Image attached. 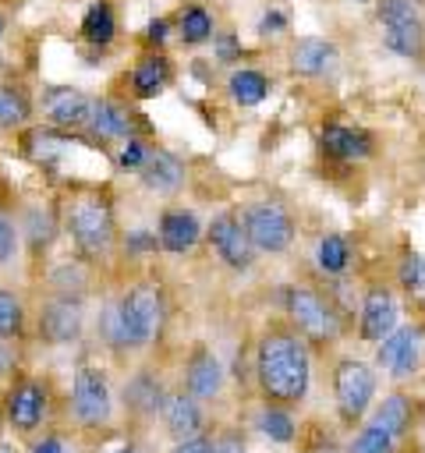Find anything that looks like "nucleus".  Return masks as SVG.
<instances>
[{"instance_id": "7ed1b4c3", "label": "nucleus", "mask_w": 425, "mask_h": 453, "mask_svg": "<svg viewBox=\"0 0 425 453\" xmlns=\"http://www.w3.org/2000/svg\"><path fill=\"white\" fill-rule=\"evenodd\" d=\"M53 407H57V393L53 382L46 375H35L28 368H21L0 393V414L4 425L18 435V439H35L39 432L50 428L53 421Z\"/></svg>"}, {"instance_id": "a878e982", "label": "nucleus", "mask_w": 425, "mask_h": 453, "mask_svg": "<svg viewBox=\"0 0 425 453\" xmlns=\"http://www.w3.org/2000/svg\"><path fill=\"white\" fill-rule=\"evenodd\" d=\"M35 113V99L25 85L18 81H0V131H18L28 127Z\"/></svg>"}, {"instance_id": "1a4fd4ad", "label": "nucleus", "mask_w": 425, "mask_h": 453, "mask_svg": "<svg viewBox=\"0 0 425 453\" xmlns=\"http://www.w3.org/2000/svg\"><path fill=\"white\" fill-rule=\"evenodd\" d=\"M166 393H170V389H166L159 368H152V365L135 368V372L124 379V386H120V418H124V425H131L135 432L156 425Z\"/></svg>"}, {"instance_id": "b1692460", "label": "nucleus", "mask_w": 425, "mask_h": 453, "mask_svg": "<svg viewBox=\"0 0 425 453\" xmlns=\"http://www.w3.org/2000/svg\"><path fill=\"white\" fill-rule=\"evenodd\" d=\"M336 64H340V50L322 35H301L290 46V71L298 78H329Z\"/></svg>"}, {"instance_id": "412c9836", "label": "nucleus", "mask_w": 425, "mask_h": 453, "mask_svg": "<svg viewBox=\"0 0 425 453\" xmlns=\"http://www.w3.org/2000/svg\"><path fill=\"white\" fill-rule=\"evenodd\" d=\"M319 149H322V156H329L336 163H358V159H368L375 152V138L365 127L329 120L319 131Z\"/></svg>"}, {"instance_id": "c03bdc74", "label": "nucleus", "mask_w": 425, "mask_h": 453, "mask_svg": "<svg viewBox=\"0 0 425 453\" xmlns=\"http://www.w3.org/2000/svg\"><path fill=\"white\" fill-rule=\"evenodd\" d=\"M18 347H21V343H14V340H0V382H4V386L21 372V354H18Z\"/></svg>"}, {"instance_id": "2eb2a0df", "label": "nucleus", "mask_w": 425, "mask_h": 453, "mask_svg": "<svg viewBox=\"0 0 425 453\" xmlns=\"http://www.w3.org/2000/svg\"><path fill=\"white\" fill-rule=\"evenodd\" d=\"M92 106L96 99L74 85H46L39 110H42V124L60 127V131H85L92 120Z\"/></svg>"}, {"instance_id": "37998d69", "label": "nucleus", "mask_w": 425, "mask_h": 453, "mask_svg": "<svg viewBox=\"0 0 425 453\" xmlns=\"http://www.w3.org/2000/svg\"><path fill=\"white\" fill-rule=\"evenodd\" d=\"M28 453H67V432L50 425L46 432H39V435L32 439Z\"/></svg>"}, {"instance_id": "5701e85b", "label": "nucleus", "mask_w": 425, "mask_h": 453, "mask_svg": "<svg viewBox=\"0 0 425 453\" xmlns=\"http://www.w3.org/2000/svg\"><path fill=\"white\" fill-rule=\"evenodd\" d=\"M202 223L191 209L184 205H166L159 212V223H156V237H159V248L170 251V255H188L198 241H202Z\"/></svg>"}, {"instance_id": "603ef678", "label": "nucleus", "mask_w": 425, "mask_h": 453, "mask_svg": "<svg viewBox=\"0 0 425 453\" xmlns=\"http://www.w3.org/2000/svg\"><path fill=\"white\" fill-rule=\"evenodd\" d=\"M0 453H21L14 442H0Z\"/></svg>"}, {"instance_id": "e433bc0d", "label": "nucleus", "mask_w": 425, "mask_h": 453, "mask_svg": "<svg viewBox=\"0 0 425 453\" xmlns=\"http://www.w3.org/2000/svg\"><path fill=\"white\" fill-rule=\"evenodd\" d=\"M397 439L386 432V428H379L375 421H361L358 428H354V435L347 439V446H344V453H397Z\"/></svg>"}, {"instance_id": "c756f323", "label": "nucleus", "mask_w": 425, "mask_h": 453, "mask_svg": "<svg viewBox=\"0 0 425 453\" xmlns=\"http://www.w3.org/2000/svg\"><path fill=\"white\" fill-rule=\"evenodd\" d=\"M177 35H181L184 46L212 42V35H216V21H212V14H209L202 4H188V7L177 14Z\"/></svg>"}, {"instance_id": "09e8293b", "label": "nucleus", "mask_w": 425, "mask_h": 453, "mask_svg": "<svg viewBox=\"0 0 425 453\" xmlns=\"http://www.w3.org/2000/svg\"><path fill=\"white\" fill-rule=\"evenodd\" d=\"M166 35H170V21H166V18H152V21L145 25V42H149V46H163Z\"/></svg>"}, {"instance_id": "20e7f679", "label": "nucleus", "mask_w": 425, "mask_h": 453, "mask_svg": "<svg viewBox=\"0 0 425 453\" xmlns=\"http://www.w3.org/2000/svg\"><path fill=\"white\" fill-rule=\"evenodd\" d=\"M117 304V322H120V340H124V354H142L149 350L166 326V294L156 280H138L131 283L120 297H113Z\"/></svg>"}, {"instance_id": "f704fd0d", "label": "nucleus", "mask_w": 425, "mask_h": 453, "mask_svg": "<svg viewBox=\"0 0 425 453\" xmlns=\"http://www.w3.org/2000/svg\"><path fill=\"white\" fill-rule=\"evenodd\" d=\"M397 283L404 287V294L425 311V255L407 248L400 255V265H397Z\"/></svg>"}, {"instance_id": "39448f33", "label": "nucleus", "mask_w": 425, "mask_h": 453, "mask_svg": "<svg viewBox=\"0 0 425 453\" xmlns=\"http://www.w3.org/2000/svg\"><path fill=\"white\" fill-rule=\"evenodd\" d=\"M280 304L290 329L308 347H333L344 336V315L336 311L329 294L315 290L312 283H287L280 294Z\"/></svg>"}, {"instance_id": "3c124183", "label": "nucleus", "mask_w": 425, "mask_h": 453, "mask_svg": "<svg viewBox=\"0 0 425 453\" xmlns=\"http://www.w3.org/2000/svg\"><path fill=\"white\" fill-rule=\"evenodd\" d=\"M110 453H149V449L138 446V442H128V446H120V449H110Z\"/></svg>"}, {"instance_id": "a19ab883", "label": "nucleus", "mask_w": 425, "mask_h": 453, "mask_svg": "<svg viewBox=\"0 0 425 453\" xmlns=\"http://www.w3.org/2000/svg\"><path fill=\"white\" fill-rule=\"evenodd\" d=\"M145 156H149V142L145 138H128V142H120V152H117V166L120 170H142V163H145Z\"/></svg>"}, {"instance_id": "dca6fc26", "label": "nucleus", "mask_w": 425, "mask_h": 453, "mask_svg": "<svg viewBox=\"0 0 425 453\" xmlns=\"http://www.w3.org/2000/svg\"><path fill=\"white\" fill-rule=\"evenodd\" d=\"M397 326H400V301H397V294L386 283L365 287L361 304H358V340L382 343Z\"/></svg>"}, {"instance_id": "49530a36", "label": "nucleus", "mask_w": 425, "mask_h": 453, "mask_svg": "<svg viewBox=\"0 0 425 453\" xmlns=\"http://www.w3.org/2000/svg\"><path fill=\"white\" fill-rule=\"evenodd\" d=\"M170 453H212V428L195 435V439H184V442H170Z\"/></svg>"}, {"instance_id": "864d4df0", "label": "nucleus", "mask_w": 425, "mask_h": 453, "mask_svg": "<svg viewBox=\"0 0 425 453\" xmlns=\"http://www.w3.org/2000/svg\"><path fill=\"white\" fill-rule=\"evenodd\" d=\"M4 25H7V21H4V14H0V35H4Z\"/></svg>"}, {"instance_id": "de8ad7c7", "label": "nucleus", "mask_w": 425, "mask_h": 453, "mask_svg": "<svg viewBox=\"0 0 425 453\" xmlns=\"http://www.w3.org/2000/svg\"><path fill=\"white\" fill-rule=\"evenodd\" d=\"M287 28V14L280 11V7H269L266 14H262V21H259V32L262 35H276V32H283Z\"/></svg>"}, {"instance_id": "6ab92c4d", "label": "nucleus", "mask_w": 425, "mask_h": 453, "mask_svg": "<svg viewBox=\"0 0 425 453\" xmlns=\"http://www.w3.org/2000/svg\"><path fill=\"white\" fill-rule=\"evenodd\" d=\"M138 131H142L138 113H131L120 99L103 96V99H96V106H92V120H89V127H85V138L103 149V145H110V142L142 138Z\"/></svg>"}, {"instance_id": "a211bd4d", "label": "nucleus", "mask_w": 425, "mask_h": 453, "mask_svg": "<svg viewBox=\"0 0 425 453\" xmlns=\"http://www.w3.org/2000/svg\"><path fill=\"white\" fill-rule=\"evenodd\" d=\"M159 425H163V432H166L170 442H184V439H195V435H202V432L212 428V421L205 414V403H198L181 386L166 393L163 411H159Z\"/></svg>"}, {"instance_id": "bb28decb", "label": "nucleus", "mask_w": 425, "mask_h": 453, "mask_svg": "<svg viewBox=\"0 0 425 453\" xmlns=\"http://www.w3.org/2000/svg\"><path fill=\"white\" fill-rule=\"evenodd\" d=\"M255 428H259L269 442H276V446H294L301 421H298V411L273 407V403H259V411H255Z\"/></svg>"}, {"instance_id": "f8f14e48", "label": "nucleus", "mask_w": 425, "mask_h": 453, "mask_svg": "<svg viewBox=\"0 0 425 453\" xmlns=\"http://www.w3.org/2000/svg\"><path fill=\"white\" fill-rule=\"evenodd\" d=\"M74 149H99L92 145L89 138H81L78 131H60V127H50V124H32V127H21V156L35 166H60Z\"/></svg>"}, {"instance_id": "7c9ffc66", "label": "nucleus", "mask_w": 425, "mask_h": 453, "mask_svg": "<svg viewBox=\"0 0 425 453\" xmlns=\"http://www.w3.org/2000/svg\"><path fill=\"white\" fill-rule=\"evenodd\" d=\"M382 46L397 57L421 60L425 57V25H382Z\"/></svg>"}, {"instance_id": "f03ea898", "label": "nucleus", "mask_w": 425, "mask_h": 453, "mask_svg": "<svg viewBox=\"0 0 425 453\" xmlns=\"http://www.w3.org/2000/svg\"><path fill=\"white\" fill-rule=\"evenodd\" d=\"M64 230L74 244V258L85 265H99L117 248V212L113 198L103 188H78L64 202Z\"/></svg>"}, {"instance_id": "58836bf2", "label": "nucleus", "mask_w": 425, "mask_h": 453, "mask_svg": "<svg viewBox=\"0 0 425 453\" xmlns=\"http://www.w3.org/2000/svg\"><path fill=\"white\" fill-rule=\"evenodd\" d=\"M379 25H425L411 0H375Z\"/></svg>"}, {"instance_id": "cd10ccee", "label": "nucleus", "mask_w": 425, "mask_h": 453, "mask_svg": "<svg viewBox=\"0 0 425 453\" xmlns=\"http://www.w3.org/2000/svg\"><path fill=\"white\" fill-rule=\"evenodd\" d=\"M351 262H354V248H351V241L344 234L319 237V244H315V265H319V273L344 276L351 269Z\"/></svg>"}, {"instance_id": "6e6552de", "label": "nucleus", "mask_w": 425, "mask_h": 453, "mask_svg": "<svg viewBox=\"0 0 425 453\" xmlns=\"http://www.w3.org/2000/svg\"><path fill=\"white\" fill-rule=\"evenodd\" d=\"M241 223H244L248 241H251V248L259 255H283L298 237L294 212L276 198H259V202L244 205Z\"/></svg>"}, {"instance_id": "9b49d317", "label": "nucleus", "mask_w": 425, "mask_h": 453, "mask_svg": "<svg viewBox=\"0 0 425 453\" xmlns=\"http://www.w3.org/2000/svg\"><path fill=\"white\" fill-rule=\"evenodd\" d=\"M425 357V333L421 326H397L382 343H375V368L386 372L393 382H407L418 375Z\"/></svg>"}, {"instance_id": "473e14b6", "label": "nucleus", "mask_w": 425, "mask_h": 453, "mask_svg": "<svg viewBox=\"0 0 425 453\" xmlns=\"http://www.w3.org/2000/svg\"><path fill=\"white\" fill-rule=\"evenodd\" d=\"M25 336H28V311H25V301H21L11 287H0V340L25 343Z\"/></svg>"}, {"instance_id": "6e6d98bb", "label": "nucleus", "mask_w": 425, "mask_h": 453, "mask_svg": "<svg viewBox=\"0 0 425 453\" xmlns=\"http://www.w3.org/2000/svg\"><path fill=\"white\" fill-rule=\"evenodd\" d=\"M411 4H425V0H411Z\"/></svg>"}, {"instance_id": "a18cd8bd", "label": "nucleus", "mask_w": 425, "mask_h": 453, "mask_svg": "<svg viewBox=\"0 0 425 453\" xmlns=\"http://www.w3.org/2000/svg\"><path fill=\"white\" fill-rule=\"evenodd\" d=\"M124 248L128 251H156L159 248V237H156V230H131L128 237H124Z\"/></svg>"}, {"instance_id": "f3484780", "label": "nucleus", "mask_w": 425, "mask_h": 453, "mask_svg": "<svg viewBox=\"0 0 425 453\" xmlns=\"http://www.w3.org/2000/svg\"><path fill=\"white\" fill-rule=\"evenodd\" d=\"M368 421H375L379 428H386L397 442L418 439V428H421V421H425V400L414 396V393H407V389H393V393H386V396L372 407Z\"/></svg>"}, {"instance_id": "0eeeda50", "label": "nucleus", "mask_w": 425, "mask_h": 453, "mask_svg": "<svg viewBox=\"0 0 425 453\" xmlns=\"http://www.w3.org/2000/svg\"><path fill=\"white\" fill-rule=\"evenodd\" d=\"M64 407H67V421L78 432H85V435H103L106 428H113L117 400H113L106 368L103 365H92V361L78 365Z\"/></svg>"}, {"instance_id": "72a5a7b5", "label": "nucleus", "mask_w": 425, "mask_h": 453, "mask_svg": "<svg viewBox=\"0 0 425 453\" xmlns=\"http://www.w3.org/2000/svg\"><path fill=\"white\" fill-rule=\"evenodd\" d=\"M117 35V14L106 0H96L81 18V39L92 46H110Z\"/></svg>"}, {"instance_id": "393cba45", "label": "nucleus", "mask_w": 425, "mask_h": 453, "mask_svg": "<svg viewBox=\"0 0 425 453\" xmlns=\"http://www.w3.org/2000/svg\"><path fill=\"white\" fill-rule=\"evenodd\" d=\"M170 81H174V64H170L166 53H156L152 50V53L138 57V64L131 67V96L142 99V103L163 96Z\"/></svg>"}, {"instance_id": "c9c22d12", "label": "nucleus", "mask_w": 425, "mask_h": 453, "mask_svg": "<svg viewBox=\"0 0 425 453\" xmlns=\"http://www.w3.org/2000/svg\"><path fill=\"white\" fill-rule=\"evenodd\" d=\"M89 276H92V265H85L81 258H71V262H64L50 273V290L67 294V297H85L89 294Z\"/></svg>"}, {"instance_id": "8fccbe9b", "label": "nucleus", "mask_w": 425, "mask_h": 453, "mask_svg": "<svg viewBox=\"0 0 425 453\" xmlns=\"http://www.w3.org/2000/svg\"><path fill=\"white\" fill-rule=\"evenodd\" d=\"M397 453H421V446H418V439H407L397 446Z\"/></svg>"}, {"instance_id": "4468645a", "label": "nucleus", "mask_w": 425, "mask_h": 453, "mask_svg": "<svg viewBox=\"0 0 425 453\" xmlns=\"http://www.w3.org/2000/svg\"><path fill=\"white\" fill-rule=\"evenodd\" d=\"M205 237H209L216 258H220L227 269L248 273V269L255 265V255H259V251H255L251 241H248V230H244V223H241V212L223 209L220 216H212V223L205 226Z\"/></svg>"}, {"instance_id": "9d476101", "label": "nucleus", "mask_w": 425, "mask_h": 453, "mask_svg": "<svg viewBox=\"0 0 425 453\" xmlns=\"http://www.w3.org/2000/svg\"><path fill=\"white\" fill-rule=\"evenodd\" d=\"M85 333V297L50 294L35 311V336L46 347H71Z\"/></svg>"}, {"instance_id": "4c0bfd02", "label": "nucleus", "mask_w": 425, "mask_h": 453, "mask_svg": "<svg viewBox=\"0 0 425 453\" xmlns=\"http://www.w3.org/2000/svg\"><path fill=\"white\" fill-rule=\"evenodd\" d=\"M21 248V216L11 198L0 195V265H11Z\"/></svg>"}, {"instance_id": "ddd939ff", "label": "nucleus", "mask_w": 425, "mask_h": 453, "mask_svg": "<svg viewBox=\"0 0 425 453\" xmlns=\"http://www.w3.org/2000/svg\"><path fill=\"white\" fill-rule=\"evenodd\" d=\"M223 386H227V368L223 361L216 357V350L202 340L191 343V350L184 354V372H181V389L191 393L198 403H212L223 396Z\"/></svg>"}, {"instance_id": "c85d7f7f", "label": "nucleus", "mask_w": 425, "mask_h": 453, "mask_svg": "<svg viewBox=\"0 0 425 453\" xmlns=\"http://www.w3.org/2000/svg\"><path fill=\"white\" fill-rule=\"evenodd\" d=\"M298 453H344V442H340V428H333L329 421L322 418H312L298 428V439H294Z\"/></svg>"}, {"instance_id": "5fc2aeb1", "label": "nucleus", "mask_w": 425, "mask_h": 453, "mask_svg": "<svg viewBox=\"0 0 425 453\" xmlns=\"http://www.w3.org/2000/svg\"><path fill=\"white\" fill-rule=\"evenodd\" d=\"M354 4H368V0H354Z\"/></svg>"}, {"instance_id": "2f4dec72", "label": "nucleus", "mask_w": 425, "mask_h": 453, "mask_svg": "<svg viewBox=\"0 0 425 453\" xmlns=\"http://www.w3.org/2000/svg\"><path fill=\"white\" fill-rule=\"evenodd\" d=\"M227 92L237 106H259L266 96H269V78L255 67H237L227 81Z\"/></svg>"}, {"instance_id": "ea45409f", "label": "nucleus", "mask_w": 425, "mask_h": 453, "mask_svg": "<svg viewBox=\"0 0 425 453\" xmlns=\"http://www.w3.org/2000/svg\"><path fill=\"white\" fill-rule=\"evenodd\" d=\"M212 453H248V435L241 425L223 421L212 425Z\"/></svg>"}, {"instance_id": "4be33fe9", "label": "nucleus", "mask_w": 425, "mask_h": 453, "mask_svg": "<svg viewBox=\"0 0 425 453\" xmlns=\"http://www.w3.org/2000/svg\"><path fill=\"white\" fill-rule=\"evenodd\" d=\"M138 180L145 191L152 195H177L188 180V166L181 163V156H174L170 149H159V145H149V156L138 170Z\"/></svg>"}, {"instance_id": "423d86ee", "label": "nucleus", "mask_w": 425, "mask_h": 453, "mask_svg": "<svg viewBox=\"0 0 425 453\" xmlns=\"http://www.w3.org/2000/svg\"><path fill=\"white\" fill-rule=\"evenodd\" d=\"M329 389H333V414H336V428L354 432L375 407V393H379V372L375 365L344 354L333 361L329 372Z\"/></svg>"}, {"instance_id": "aec40b11", "label": "nucleus", "mask_w": 425, "mask_h": 453, "mask_svg": "<svg viewBox=\"0 0 425 453\" xmlns=\"http://www.w3.org/2000/svg\"><path fill=\"white\" fill-rule=\"evenodd\" d=\"M60 230H64V205L57 198L39 202V205H28L21 212V241H25L32 262L46 258V251L53 248V241H57Z\"/></svg>"}, {"instance_id": "79ce46f5", "label": "nucleus", "mask_w": 425, "mask_h": 453, "mask_svg": "<svg viewBox=\"0 0 425 453\" xmlns=\"http://www.w3.org/2000/svg\"><path fill=\"white\" fill-rule=\"evenodd\" d=\"M241 53H244V46H241V39H237L234 32H216V35H212V57H216L220 64H237Z\"/></svg>"}, {"instance_id": "f257e3e1", "label": "nucleus", "mask_w": 425, "mask_h": 453, "mask_svg": "<svg viewBox=\"0 0 425 453\" xmlns=\"http://www.w3.org/2000/svg\"><path fill=\"white\" fill-rule=\"evenodd\" d=\"M251 379L259 403L298 411L312 389V347L290 329L287 319L266 322L251 354Z\"/></svg>"}]
</instances>
